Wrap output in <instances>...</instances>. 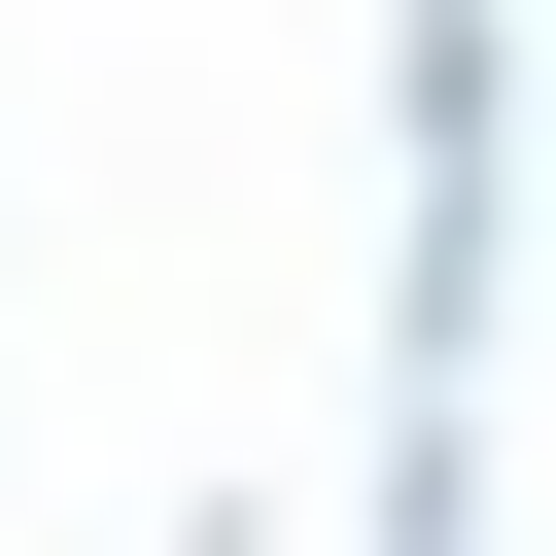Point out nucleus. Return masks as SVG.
<instances>
[{
	"label": "nucleus",
	"instance_id": "1",
	"mask_svg": "<svg viewBox=\"0 0 556 556\" xmlns=\"http://www.w3.org/2000/svg\"><path fill=\"white\" fill-rule=\"evenodd\" d=\"M382 174H417V243H382V348H521V0H382Z\"/></svg>",
	"mask_w": 556,
	"mask_h": 556
},
{
	"label": "nucleus",
	"instance_id": "2",
	"mask_svg": "<svg viewBox=\"0 0 556 556\" xmlns=\"http://www.w3.org/2000/svg\"><path fill=\"white\" fill-rule=\"evenodd\" d=\"M382 556H486V382L382 348Z\"/></svg>",
	"mask_w": 556,
	"mask_h": 556
},
{
	"label": "nucleus",
	"instance_id": "3",
	"mask_svg": "<svg viewBox=\"0 0 556 556\" xmlns=\"http://www.w3.org/2000/svg\"><path fill=\"white\" fill-rule=\"evenodd\" d=\"M521 278H556V70H521Z\"/></svg>",
	"mask_w": 556,
	"mask_h": 556
}]
</instances>
